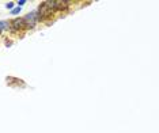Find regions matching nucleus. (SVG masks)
Wrapping results in <instances>:
<instances>
[{"label": "nucleus", "mask_w": 159, "mask_h": 133, "mask_svg": "<svg viewBox=\"0 0 159 133\" xmlns=\"http://www.w3.org/2000/svg\"><path fill=\"white\" fill-rule=\"evenodd\" d=\"M23 19H25L26 27H29V29H33V27L36 26L37 22L40 21V19H38V15H37V12H29Z\"/></svg>", "instance_id": "f257e3e1"}, {"label": "nucleus", "mask_w": 159, "mask_h": 133, "mask_svg": "<svg viewBox=\"0 0 159 133\" xmlns=\"http://www.w3.org/2000/svg\"><path fill=\"white\" fill-rule=\"evenodd\" d=\"M52 12H53V11H52L51 8L45 4V1H44V3L38 7V14H37V15H38V19H42V18H48V16H51Z\"/></svg>", "instance_id": "f03ea898"}, {"label": "nucleus", "mask_w": 159, "mask_h": 133, "mask_svg": "<svg viewBox=\"0 0 159 133\" xmlns=\"http://www.w3.org/2000/svg\"><path fill=\"white\" fill-rule=\"evenodd\" d=\"M10 25L14 30H21V29L26 27V23H25V19H23V18H14V19L11 21Z\"/></svg>", "instance_id": "7ed1b4c3"}, {"label": "nucleus", "mask_w": 159, "mask_h": 133, "mask_svg": "<svg viewBox=\"0 0 159 133\" xmlns=\"http://www.w3.org/2000/svg\"><path fill=\"white\" fill-rule=\"evenodd\" d=\"M68 3H69V1H61V0H56V1H55V4H56V10H59V11L67 10Z\"/></svg>", "instance_id": "20e7f679"}, {"label": "nucleus", "mask_w": 159, "mask_h": 133, "mask_svg": "<svg viewBox=\"0 0 159 133\" xmlns=\"http://www.w3.org/2000/svg\"><path fill=\"white\" fill-rule=\"evenodd\" d=\"M7 83H8L10 86H18V84H21L22 87L25 86V83L22 82L21 79H14V77H7Z\"/></svg>", "instance_id": "39448f33"}, {"label": "nucleus", "mask_w": 159, "mask_h": 133, "mask_svg": "<svg viewBox=\"0 0 159 133\" xmlns=\"http://www.w3.org/2000/svg\"><path fill=\"white\" fill-rule=\"evenodd\" d=\"M5 29H8V22L0 21V33H1L3 30H5Z\"/></svg>", "instance_id": "423d86ee"}, {"label": "nucleus", "mask_w": 159, "mask_h": 133, "mask_svg": "<svg viewBox=\"0 0 159 133\" xmlns=\"http://www.w3.org/2000/svg\"><path fill=\"white\" fill-rule=\"evenodd\" d=\"M22 10V7H15V8H12L11 10V12H12V15H15V14H19Z\"/></svg>", "instance_id": "0eeeda50"}, {"label": "nucleus", "mask_w": 159, "mask_h": 133, "mask_svg": "<svg viewBox=\"0 0 159 133\" xmlns=\"http://www.w3.org/2000/svg\"><path fill=\"white\" fill-rule=\"evenodd\" d=\"M14 4H15V3H12V1H8V3L5 4V8H7V10H12V8H14Z\"/></svg>", "instance_id": "6e6552de"}, {"label": "nucleus", "mask_w": 159, "mask_h": 133, "mask_svg": "<svg viewBox=\"0 0 159 133\" xmlns=\"http://www.w3.org/2000/svg\"><path fill=\"white\" fill-rule=\"evenodd\" d=\"M18 4H19V7H22L23 4H26V0H21V1H18Z\"/></svg>", "instance_id": "1a4fd4ad"}, {"label": "nucleus", "mask_w": 159, "mask_h": 133, "mask_svg": "<svg viewBox=\"0 0 159 133\" xmlns=\"http://www.w3.org/2000/svg\"><path fill=\"white\" fill-rule=\"evenodd\" d=\"M11 44H12V42H11V41H8V40L5 41V45H7V46H11Z\"/></svg>", "instance_id": "9d476101"}]
</instances>
